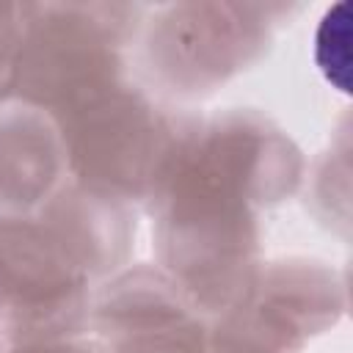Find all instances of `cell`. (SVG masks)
<instances>
[{
  "instance_id": "3957f363",
  "label": "cell",
  "mask_w": 353,
  "mask_h": 353,
  "mask_svg": "<svg viewBox=\"0 0 353 353\" xmlns=\"http://www.w3.org/2000/svg\"><path fill=\"white\" fill-rule=\"evenodd\" d=\"M314 55L320 69L331 83H336L342 91H347V6L331 8L314 39Z\"/></svg>"
},
{
  "instance_id": "7a4b0ae2",
  "label": "cell",
  "mask_w": 353,
  "mask_h": 353,
  "mask_svg": "<svg viewBox=\"0 0 353 353\" xmlns=\"http://www.w3.org/2000/svg\"><path fill=\"white\" fill-rule=\"evenodd\" d=\"M259 6H168L152 28V63L179 91L223 80L256 55L265 33Z\"/></svg>"
},
{
  "instance_id": "6da1fadb",
  "label": "cell",
  "mask_w": 353,
  "mask_h": 353,
  "mask_svg": "<svg viewBox=\"0 0 353 353\" xmlns=\"http://www.w3.org/2000/svg\"><path fill=\"white\" fill-rule=\"evenodd\" d=\"M66 119L69 160L80 179L91 176L113 193L163 185L182 149L168 135L165 119L141 94L124 91L119 83L69 108Z\"/></svg>"
}]
</instances>
